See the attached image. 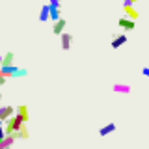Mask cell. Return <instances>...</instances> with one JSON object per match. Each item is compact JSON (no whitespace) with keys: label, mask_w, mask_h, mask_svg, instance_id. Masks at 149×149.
I'll return each instance as SVG.
<instances>
[{"label":"cell","mask_w":149,"mask_h":149,"mask_svg":"<svg viewBox=\"0 0 149 149\" xmlns=\"http://www.w3.org/2000/svg\"><path fill=\"white\" fill-rule=\"evenodd\" d=\"M0 106H2V95H0Z\"/></svg>","instance_id":"obj_22"},{"label":"cell","mask_w":149,"mask_h":149,"mask_svg":"<svg viewBox=\"0 0 149 149\" xmlns=\"http://www.w3.org/2000/svg\"><path fill=\"white\" fill-rule=\"evenodd\" d=\"M15 140H17V138H15V134H9V136H6L0 143H2V147H4V149H9V147L13 146V143H15Z\"/></svg>","instance_id":"obj_13"},{"label":"cell","mask_w":149,"mask_h":149,"mask_svg":"<svg viewBox=\"0 0 149 149\" xmlns=\"http://www.w3.org/2000/svg\"><path fill=\"white\" fill-rule=\"evenodd\" d=\"M125 43H127V36L118 34V36H114V39H112V49H119V47L125 45Z\"/></svg>","instance_id":"obj_6"},{"label":"cell","mask_w":149,"mask_h":149,"mask_svg":"<svg viewBox=\"0 0 149 149\" xmlns=\"http://www.w3.org/2000/svg\"><path fill=\"white\" fill-rule=\"evenodd\" d=\"M58 19H62V9H60V8H52V6H50V11H49V21L56 22Z\"/></svg>","instance_id":"obj_11"},{"label":"cell","mask_w":149,"mask_h":149,"mask_svg":"<svg viewBox=\"0 0 149 149\" xmlns=\"http://www.w3.org/2000/svg\"><path fill=\"white\" fill-rule=\"evenodd\" d=\"M0 67H2V54H0Z\"/></svg>","instance_id":"obj_21"},{"label":"cell","mask_w":149,"mask_h":149,"mask_svg":"<svg viewBox=\"0 0 149 149\" xmlns=\"http://www.w3.org/2000/svg\"><path fill=\"white\" fill-rule=\"evenodd\" d=\"M119 28H123V30H134V21H130L127 17H119Z\"/></svg>","instance_id":"obj_9"},{"label":"cell","mask_w":149,"mask_h":149,"mask_svg":"<svg viewBox=\"0 0 149 149\" xmlns=\"http://www.w3.org/2000/svg\"><path fill=\"white\" fill-rule=\"evenodd\" d=\"M123 11H125V17L130 19V21H136L140 17V13L134 9V6H123Z\"/></svg>","instance_id":"obj_5"},{"label":"cell","mask_w":149,"mask_h":149,"mask_svg":"<svg viewBox=\"0 0 149 149\" xmlns=\"http://www.w3.org/2000/svg\"><path fill=\"white\" fill-rule=\"evenodd\" d=\"M112 132H116V123H106L104 127L99 129V136H108Z\"/></svg>","instance_id":"obj_7"},{"label":"cell","mask_w":149,"mask_h":149,"mask_svg":"<svg viewBox=\"0 0 149 149\" xmlns=\"http://www.w3.org/2000/svg\"><path fill=\"white\" fill-rule=\"evenodd\" d=\"M136 2H140V0H123V6H134Z\"/></svg>","instance_id":"obj_17"},{"label":"cell","mask_w":149,"mask_h":149,"mask_svg":"<svg viewBox=\"0 0 149 149\" xmlns=\"http://www.w3.org/2000/svg\"><path fill=\"white\" fill-rule=\"evenodd\" d=\"M22 125H26V123L19 118V116H11L9 119L4 121V134H6V136H9V134H15L17 130L22 127Z\"/></svg>","instance_id":"obj_1"},{"label":"cell","mask_w":149,"mask_h":149,"mask_svg":"<svg viewBox=\"0 0 149 149\" xmlns=\"http://www.w3.org/2000/svg\"><path fill=\"white\" fill-rule=\"evenodd\" d=\"M15 116H19L22 121H28V108H26V104H21V106H17L15 108Z\"/></svg>","instance_id":"obj_8"},{"label":"cell","mask_w":149,"mask_h":149,"mask_svg":"<svg viewBox=\"0 0 149 149\" xmlns=\"http://www.w3.org/2000/svg\"><path fill=\"white\" fill-rule=\"evenodd\" d=\"M65 24H67V22H65V19L62 17V19H58V21L54 22L52 24V32H54V36H62L63 34V30H65Z\"/></svg>","instance_id":"obj_3"},{"label":"cell","mask_w":149,"mask_h":149,"mask_svg":"<svg viewBox=\"0 0 149 149\" xmlns=\"http://www.w3.org/2000/svg\"><path fill=\"white\" fill-rule=\"evenodd\" d=\"M116 93H130V90L132 88L129 86V84H123V82H118V84H114V88H112Z\"/></svg>","instance_id":"obj_10"},{"label":"cell","mask_w":149,"mask_h":149,"mask_svg":"<svg viewBox=\"0 0 149 149\" xmlns=\"http://www.w3.org/2000/svg\"><path fill=\"white\" fill-rule=\"evenodd\" d=\"M11 116H15V108L13 106H0V121H6V119H9Z\"/></svg>","instance_id":"obj_2"},{"label":"cell","mask_w":149,"mask_h":149,"mask_svg":"<svg viewBox=\"0 0 149 149\" xmlns=\"http://www.w3.org/2000/svg\"><path fill=\"white\" fill-rule=\"evenodd\" d=\"M60 39H62V49L63 50H69V49H71V43H73V36L71 34L63 32V34L60 36Z\"/></svg>","instance_id":"obj_4"},{"label":"cell","mask_w":149,"mask_h":149,"mask_svg":"<svg viewBox=\"0 0 149 149\" xmlns=\"http://www.w3.org/2000/svg\"><path fill=\"white\" fill-rule=\"evenodd\" d=\"M142 74H143V77H147V78H149V67H143V69H142Z\"/></svg>","instance_id":"obj_20"},{"label":"cell","mask_w":149,"mask_h":149,"mask_svg":"<svg viewBox=\"0 0 149 149\" xmlns=\"http://www.w3.org/2000/svg\"><path fill=\"white\" fill-rule=\"evenodd\" d=\"M49 11H50V6H49V4H45V6L41 8V13H39V21L41 22L49 21Z\"/></svg>","instance_id":"obj_14"},{"label":"cell","mask_w":149,"mask_h":149,"mask_svg":"<svg viewBox=\"0 0 149 149\" xmlns=\"http://www.w3.org/2000/svg\"><path fill=\"white\" fill-rule=\"evenodd\" d=\"M26 74H28V71L24 67H17L15 73H13V78H21V77H26Z\"/></svg>","instance_id":"obj_16"},{"label":"cell","mask_w":149,"mask_h":149,"mask_svg":"<svg viewBox=\"0 0 149 149\" xmlns=\"http://www.w3.org/2000/svg\"><path fill=\"white\" fill-rule=\"evenodd\" d=\"M0 149H4V147H2V143H0Z\"/></svg>","instance_id":"obj_23"},{"label":"cell","mask_w":149,"mask_h":149,"mask_svg":"<svg viewBox=\"0 0 149 149\" xmlns=\"http://www.w3.org/2000/svg\"><path fill=\"white\" fill-rule=\"evenodd\" d=\"M15 138H21V140H26V138H28V129H26V125H22V127L15 132Z\"/></svg>","instance_id":"obj_15"},{"label":"cell","mask_w":149,"mask_h":149,"mask_svg":"<svg viewBox=\"0 0 149 149\" xmlns=\"http://www.w3.org/2000/svg\"><path fill=\"white\" fill-rule=\"evenodd\" d=\"M13 52H6L2 54V67H9V65H13Z\"/></svg>","instance_id":"obj_12"},{"label":"cell","mask_w":149,"mask_h":149,"mask_svg":"<svg viewBox=\"0 0 149 149\" xmlns=\"http://www.w3.org/2000/svg\"><path fill=\"white\" fill-rule=\"evenodd\" d=\"M49 6H52V8H60V0H49Z\"/></svg>","instance_id":"obj_19"},{"label":"cell","mask_w":149,"mask_h":149,"mask_svg":"<svg viewBox=\"0 0 149 149\" xmlns=\"http://www.w3.org/2000/svg\"><path fill=\"white\" fill-rule=\"evenodd\" d=\"M4 138H6V134H4V123L0 121V142H2Z\"/></svg>","instance_id":"obj_18"}]
</instances>
